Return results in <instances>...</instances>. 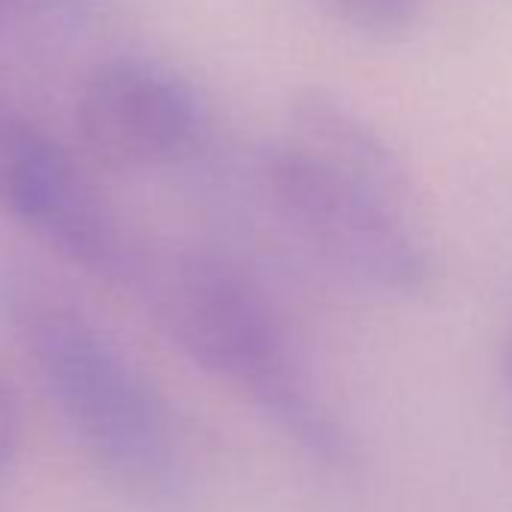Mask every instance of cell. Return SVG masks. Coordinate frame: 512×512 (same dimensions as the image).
Returning <instances> with one entry per match:
<instances>
[{"label": "cell", "instance_id": "obj_4", "mask_svg": "<svg viewBox=\"0 0 512 512\" xmlns=\"http://www.w3.org/2000/svg\"><path fill=\"white\" fill-rule=\"evenodd\" d=\"M76 130L100 166L148 172L193 160L211 136V115L202 94L166 64L115 58L88 76Z\"/></svg>", "mask_w": 512, "mask_h": 512}, {"label": "cell", "instance_id": "obj_7", "mask_svg": "<svg viewBox=\"0 0 512 512\" xmlns=\"http://www.w3.org/2000/svg\"><path fill=\"white\" fill-rule=\"evenodd\" d=\"M317 4L347 28L371 37H398L419 13V0H317Z\"/></svg>", "mask_w": 512, "mask_h": 512}, {"label": "cell", "instance_id": "obj_8", "mask_svg": "<svg viewBox=\"0 0 512 512\" xmlns=\"http://www.w3.org/2000/svg\"><path fill=\"white\" fill-rule=\"evenodd\" d=\"M22 410L19 401L7 383V377L0 374V479H7L13 467L19 464L22 455Z\"/></svg>", "mask_w": 512, "mask_h": 512}, {"label": "cell", "instance_id": "obj_9", "mask_svg": "<svg viewBox=\"0 0 512 512\" xmlns=\"http://www.w3.org/2000/svg\"><path fill=\"white\" fill-rule=\"evenodd\" d=\"M40 130L31 127L28 121L16 118L13 112L0 109V193H4L7 181L13 178L22 154L28 151V145L34 142Z\"/></svg>", "mask_w": 512, "mask_h": 512}, {"label": "cell", "instance_id": "obj_6", "mask_svg": "<svg viewBox=\"0 0 512 512\" xmlns=\"http://www.w3.org/2000/svg\"><path fill=\"white\" fill-rule=\"evenodd\" d=\"M281 139L338 178L413 217L416 193L401 154L350 100L323 88L296 94L287 109Z\"/></svg>", "mask_w": 512, "mask_h": 512}, {"label": "cell", "instance_id": "obj_3", "mask_svg": "<svg viewBox=\"0 0 512 512\" xmlns=\"http://www.w3.org/2000/svg\"><path fill=\"white\" fill-rule=\"evenodd\" d=\"M256 175L281 223L347 281L404 302L434 290V256L410 214L323 169L281 136L263 148Z\"/></svg>", "mask_w": 512, "mask_h": 512}, {"label": "cell", "instance_id": "obj_11", "mask_svg": "<svg viewBox=\"0 0 512 512\" xmlns=\"http://www.w3.org/2000/svg\"><path fill=\"white\" fill-rule=\"evenodd\" d=\"M7 7H10V0H0V16L7 13Z\"/></svg>", "mask_w": 512, "mask_h": 512}, {"label": "cell", "instance_id": "obj_10", "mask_svg": "<svg viewBox=\"0 0 512 512\" xmlns=\"http://www.w3.org/2000/svg\"><path fill=\"white\" fill-rule=\"evenodd\" d=\"M500 377H503V389L512 401V332L503 338V347H500Z\"/></svg>", "mask_w": 512, "mask_h": 512}, {"label": "cell", "instance_id": "obj_2", "mask_svg": "<svg viewBox=\"0 0 512 512\" xmlns=\"http://www.w3.org/2000/svg\"><path fill=\"white\" fill-rule=\"evenodd\" d=\"M4 320L94 470L136 500L175 497L181 449L172 419L121 344L43 284H10Z\"/></svg>", "mask_w": 512, "mask_h": 512}, {"label": "cell", "instance_id": "obj_1", "mask_svg": "<svg viewBox=\"0 0 512 512\" xmlns=\"http://www.w3.org/2000/svg\"><path fill=\"white\" fill-rule=\"evenodd\" d=\"M124 281L199 371L241 392L302 455L329 470L356 461L353 434L314 389L278 314L223 256L199 247L136 250Z\"/></svg>", "mask_w": 512, "mask_h": 512}, {"label": "cell", "instance_id": "obj_5", "mask_svg": "<svg viewBox=\"0 0 512 512\" xmlns=\"http://www.w3.org/2000/svg\"><path fill=\"white\" fill-rule=\"evenodd\" d=\"M0 208L61 260L94 275L127 278L136 250L118 217L85 166L46 133H37L22 154Z\"/></svg>", "mask_w": 512, "mask_h": 512}]
</instances>
